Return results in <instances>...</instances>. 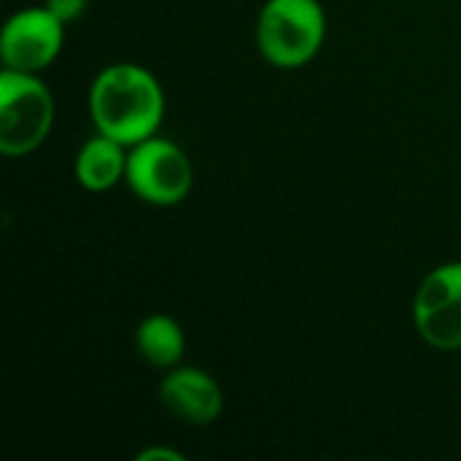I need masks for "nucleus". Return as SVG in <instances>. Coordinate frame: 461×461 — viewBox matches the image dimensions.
<instances>
[{"mask_svg":"<svg viewBox=\"0 0 461 461\" xmlns=\"http://www.w3.org/2000/svg\"><path fill=\"white\" fill-rule=\"evenodd\" d=\"M124 181L149 205H176L189 194L194 173L176 143L151 135L130 146Z\"/></svg>","mask_w":461,"mask_h":461,"instance_id":"4","label":"nucleus"},{"mask_svg":"<svg viewBox=\"0 0 461 461\" xmlns=\"http://www.w3.org/2000/svg\"><path fill=\"white\" fill-rule=\"evenodd\" d=\"M135 346L138 354L143 357V362H149L151 367L167 370L173 365H178V359L184 357V332L178 327L176 319L157 313L143 319V324L138 327L135 335Z\"/></svg>","mask_w":461,"mask_h":461,"instance_id":"9","label":"nucleus"},{"mask_svg":"<svg viewBox=\"0 0 461 461\" xmlns=\"http://www.w3.org/2000/svg\"><path fill=\"white\" fill-rule=\"evenodd\" d=\"M89 111L100 135H108L124 146H135L157 132L165 97L159 81L146 68L119 62L100 70L95 78Z\"/></svg>","mask_w":461,"mask_h":461,"instance_id":"1","label":"nucleus"},{"mask_svg":"<svg viewBox=\"0 0 461 461\" xmlns=\"http://www.w3.org/2000/svg\"><path fill=\"white\" fill-rule=\"evenodd\" d=\"M327 35V16L319 0H267L257 22V46L276 68L311 62Z\"/></svg>","mask_w":461,"mask_h":461,"instance_id":"2","label":"nucleus"},{"mask_svg":"<svg viewBox=\"0 0 461 461\" xmlns=\"http://www.w3.org/2000/svg\"><path fill=\"white\" fill-rule=\"evenodd\" d=\"M54 122V103L35 73L5 68L0 76V151L22 157L35 151Z\"/></svg>","mask_w":461,"mask_h":461,"instance_id":"3","label":"nucleus"},{"mask_svg":"<svg viewBox=\"0 0 461 461\" xmlns=\"http://www.w3.org/2000/svg\"><path fill=\"white\" fill-rule=\"evenodd\" d=\"M127 173V154L124 143L108 138V135H95L89 138L78 157H76V178L84 189L89 192H105L116 186Z\"/></svg>","mask_w":461,"mask_h":461,"instance_id":"8","label":"nucleus"},{"mask_svg":"<svg viewBox=\"0 0 461 461\" xmlns=\"http://www.w3.org/2000/svg\"><path fill=\"white\" fill-rule=\"evenodd\" d=\"M159 400L170 416L192 427L213 424L224 408L219 384L197 367H178L165 375L159 386Z\"/></svg>","mask_w":461,"mask_h":461,"instance_id":"7","label":"nucleus"},{"mask_svg":"<svg viewBox=\"0 0 461 461\" xmlns=\"http://www.w3.org/2000/svg\"><path fill=\"white\" fill-rule=\"evenodd\" d=\"M413 319L429 346L440 351L461 348V262L440 265L421 281Z\"/></svg>","mask_w":461,"mask_h":461,"instance_id":"5","label":"nucleus"},{"mask_svg":"<svg viewBox=\"0 0 461 461\" xmlns=\"http://www.w3.org/2000/svg\"><path fill=\"white\" fill-rule=\"evenodd\" d=\"M46 8L59 19V22H73L86 11V0H46Z\"/></svg>","mask_w":461,"mask_h":461,"instance_id":"10","label":"nucleus"},{"mask_svg":"<svg viewBox=\"0 0 461 461\" xmlns=\"http://www.w3.org/2000/svg\"><path fill=\"white\" fill-rule=\"evenodd\" d=\"M62 24L46 5L14 14L0 38L3 65L22 73H38L62 49Z\"/></svg>","mask_w":461,"mask_h":461,"instance_id":"6","label":"nucleus"},{"mask_svg":"<svg viewBox=\"0 0 461 461\" xmlns=\"http://www.w3.org/2000/svg\"><path fill=\"white\" fill-rule=\"evenodd\" d=\"M157 459H167V461H181L184 456L181 454H176V451H165V448H149V451H143L138 461H157Z\"/></svg>","mask_w":461,"mask_h":461,"instance_id":"11","label":"nucleus"}]
</instances>
